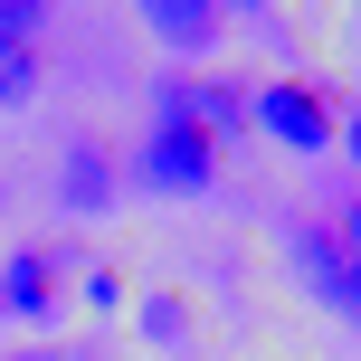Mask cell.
Wrapping results in <instances>:
<instances>
[{
	"label": "cell",
	"mask_w": 361,
	"mask_h": 361,
	"mask_svg": "<svg viewBox=\"0 0 361 361\" xmlns=\"http://www.w3.org/2000/svg\"><path fill=\"white\" fill-rule=\"evenodd\" d=\"M143 180H152V190H209V180H219V143L162 124V133L143 143Z\"/></svg>",
	"instance_id": "cell-3"
},
{
	"label": "cell",
	"mask_w": 361,
	"mask_h": 361,
	"mask_svg": "<svg viewBox=\"0 0 361 361\" xmlns=\"http://www.w3.org/2000/svg\"><path fill=\"white\" fill-rule=\"evenodd\" d=\"M29 29H38V10H29V0H10V10H0V114L29 105V86H38V48H29Z\"/></svg>",
	"instance_id": "cell-4"
},
{
	"label": "cell",
	"mask_w": 361,
	"mask_h": 361,
	"mask_svg": "<svg viewBox=\"0 0 361 361\" xmlns=\"http://www.w3.org/2000/svg\"><path fill=\"white\" fill-rule=\"evenodd\" d=\"M352 152H361V114H352Z\"/></svg>",
	"instance_id": "cell-10"
},
{
	"label": "cell",
	"mask_w": 361,
	"mask_h": 361,
	"mask_svg": "<svg viewBox=\"0 0 361 361\" xmlns=\"http://www.w3.org/2000/svg\"><path fill=\"white\" fill-rule=\"evenodd\" d=\"M295 257H305V267L324 276V295H333V305H352V314H361V286H352V267H343V247H333L324 228H314V238H295Z\"/></svg>",
	"instance_id": "cell-6"
},
{
	"label": "cell",
	"mask_w": 361,
	"mask_h": 361,
	"mask_svg": "<svg viewBox=\"0 0 361 361\" xmlns=\"http://www.w3.org/2000/svg\"><path fill=\"white\" fill-rule=\"evenodd\" d=\"M57 305V257L48 247H19L0 267V314H48Z\"/></svg>",
	"instance_id": "cell-5"
},
{
	"label": "cell",
	"mask_w": 361,
	"mask_h": 361,
	"mask_svg": "<svg viewBox=\"0 0 361 361\" xmlns=\"http://www.w3.org/2000/svg\"><path fill=\"white\" fill-rule=\"evenodd\" d=\"M57 190H67L76 209H105V162H95V152H76V162H67V180H57Z\"/></svg>",
	"instance_id": "cell-8"
},
{
	"label": "cell",
	"mask_w": 361,
	"mask_h": 361,
	"mask_svg": "<svg viewBox=\"0 0 361 361\" xmlns=\"http://www.w3.org/2000/svg\"><path fill=\"white\" fill-rule=\"evenodd\" d=\"M333 247H343V267H352V286H361V209H343V238H333Z\"/></svg>",
	"instance_id": "cell-9"
},
{
	"label": "cell",
	"mask_w": 361,
	"mask_h": 361,
	"mask_svg": "<svg viewBox=\"0 0 361 361\" xmlns=\"http://www.w3.org/2000/svg\"><path fill=\"white\" fill-rule=\"evenodd\" d=\"M238 114H247V95H238V86H219V76H171V86H162V124L200 133V143H219Z\"/></svg>",
	"instance_id": "cell-1"
},
{
	"label": "cell",
	"mask_w": 361,
	"mask_h": 361,
	"mask_svg": "<svg viewBox=\"0 0 361 361\" xmlns=\"http://www.w3.org/2000/svg\"><path fill=\"white\" fill-rule=\"evenodd\" d=\"M257 124H267L276 143H295V152L333 143V105L314 86H295V76H286V86H257Z\"/></svg>",
	"instance_id": "cell-2"
},
{
	"label": "cell",
	"mask_w": 361,
	"mask_h": 361,
	"mask_svg": "<svg viewBox=\"0 0 361 361\" xmlns=\"http://www.w3.org/2000/svg\"><path fill=\"white\" fill-rule=\"evenodd\" d=\"M152 29H162L171 48H209V38H219V10H200V0H162Z\"/></svg>",
	"instance_id": "cell-7"
}]
</instances>
